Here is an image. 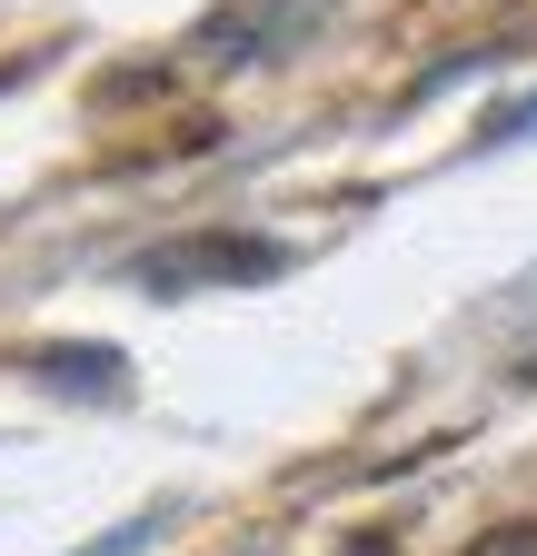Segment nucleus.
<instances>
[{"instance_id": "obj_1", "label": "nucleus", "mask_w": 537, "mask_h": 556, "mask_svg": "<svg viewBox=\"0 0 537 556\" xmlns=\"http://www.w3.org/2000/svg\"><path fill=\"white\" fill-rule=\"evenodd\" d=\"M268 268H279V249H268V239H189V249L129 258L140 289H189V278H268Z\"/></svg>"}, {"instance_id": "obj_2", "label": "nucleus", "mask_w": 537, "mask_h": 556, "mask_svg": "<svg viewBox=\"0 0 537 556\" xmlns=\"http://www.w3.org/2000/svg\"><path fill=\"white\" fill-rule=\"evenodd\" d=\"M40 368H50L60 388H100V397L120 388V358H110V348H50V358H40Z\"/></svg>"}, {"instance_id": "obj_3", "label": "nucleus", "mask_w": 537, "mask_h": 556, "mask_svg": "<svg viewBox=\"0 0 537 556\" xmlns=\"http://www.w3.org/2000/svg\"><path fill=\"white\" fill-rule=\"evenodd\" d=\"M467 556H537V527H498V536H478Z\"/></svg>"}, {"instance_id": "obj_4", "label": "nucleus", "mask_w": 537, "mask_h": 556, "mask_svg": "<svg viewBox=\"0 0 537 556\" xmlns=\"http://www.w3.org/2000/svg\"><path fill=\"white\" fill-rule=\"evenodd\" d=\"M527 129H537V100H517V110H508V119H498L488 139H527Z\"/></svg>"}, {"instance_id": "obj_5", "label": "nucleus", "mask_w": 537, "mask_h": 556, "mask_svg": "<svg viewBox=\"0 0 537 556\" xmlns=\"http://www.w3.org/2000/svg\"><path fill=\"white\" fill-rule=\"evenodd\" d=\"M339 556H398V546H388V536H349Z\"/></svg>"}, {"instance_id": "obj_6", "label": "nucleus", "mask_w": 537, "mask_h": 556, "mask_svg": "<svg viewBox=\"0 0 537 556\" xmlns=\"http://www.w3.org/2000/svg\"><path fill=\"white\" fill-rule=\"evenodd\" d=\"M527 378H537V358H527Z\"/></svg>"}]
</instances>
